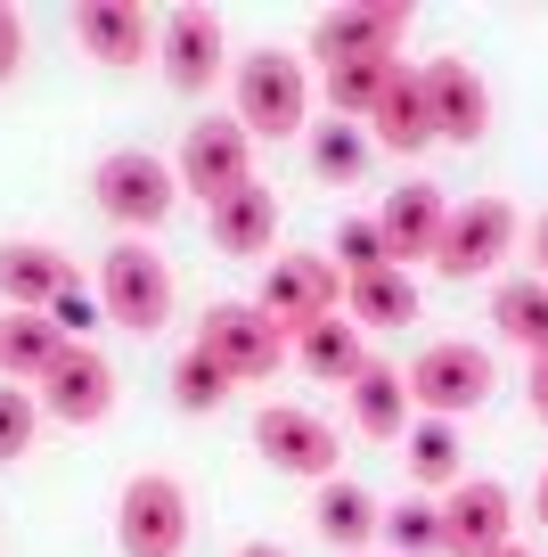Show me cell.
Returning a JSON list of instances; mask_svg holds the SVG:
<instances>
[{"instance_id":"9c48e42d","label":"cell","mask_w":548,"mask_h":557,"mask_svg":"<svg viewBox=\"0 0 548 557\" xmlns=\"http://www.w3.org/2000/svg\"><path fill=\"white\" fill-rule=\"evenodd\" d=\"M515 238H524V222H515L508 197H466V206L443 222L434 271L443 278H483V271H499V262L515 255Z\"/></svg>"},{"instance_id":"8fae6325","label":"cell","mask_w":548,"mask_h":557,"mask_svg":"<svg viewBox=\"0 0 548 557\" xmlns=\"http://www.w3.org/2000/svg\"><path fill=\"white\" fill-rule=\"evenodd\" d=\"M401 34H410V9L369 0V9H327L311 25V50H320V66H394Z\"/></svg>"},{"instance_id":"cb8c5ba5","label":"cell","mask_w":548,"mask_h":557,"mask_svg":"<svg viewBox=\"0 0 548 557\" xmlns=\"http://www.w3.org/2000/svg\"><path fill=\"white\" fill-rule=\"evenodd\" d=\"M66 352V329H58L50 312H0V377L17 385V377H34L41 385V369Z\"/></svg>"},{"instance_id":"30bf717a","label":"cell","mask_w":548,"mask_h":557,"mask_svg":"<svg viewBox=\"0 0 548 557\" xmlns=\"http://www.w3.org/2000/svg\"><path fill=\"white\" fill-rule=\"evenodd\" d=\"M434 517H443V557H491V549H508V533H515V500L491 475H459V484L434 500Z\"/></svg>"},{"instance_id":"e0dca14e","label":"cell","mask_w":548,"mask_h":557,"mask_svg":"<svg viewBox=\"0 0 548 557\" xmlns=\"http://www.w3.org/2000/svg\"><path fill=\"white\" fill-rule=\"evenodd\" d=\"M74 41L99 66H139V58H155V17L132 9V0H83L74 9Z\"/></svg>"},{"instance_id":"d590c367","label":"cell","mask_w":548,"mask_h":557,"mask_svg":"<svg viewBox=\"0 0 548 557\" xmlns=\"http://www.w3.org/2000/svg\"><path fill=\"white\" fill-rule=\"evenodd\" d=\"M50 320H58V329H66V320H74V329H83V320H90V304H83V287H66V296H58V304H50Z\"/></svg>"},{"instance_id":"d6986e66","label":"cell","mask_w":548,"mask_h":557,"mask_svg":"<svg viewBox=\"0 0 548 557\" xmlns=\"http://www.w3.org/2000/svg\"><path fill=\"white\" fill-rule=\"evenodd\" d=\"M369 132L394 148V157H418V148H434V123H426V90H418V66H394L377 90V107H369Z\"/></svg>"},{"instance_id":"4dcf8cb0","label":"cell","mask_w":548,"mask_h":557,"mask_svg":"<svg viewBox=\"0 0 548 557\" xmlns=\"http://www.w3.org/2000/svg\"><path fill=\"white\" fill-rule=\"evenodd\" d=\"M401 66V58H394ZM394 66H327V107H336V123H352V115H369L377 107V90H385V74Z\"/></svg>"},{"instance_id":"8d00e7d4","label":"cell","mask_w":548,"mask_h":557,"mask_svg":"<svg viewBox=\"0 0 548 557\" xmlns=\"http://www.w3.org/2000/svg\"><path fill=\"white\" fill-rule=\"evenodd\" d=\"M532 271L548 278V213H540V222H532Z\"/></svg>"},{"instance_id":"f1b7e54d","label":"cell","mask_w":548,"mask_h":557,"mask_svg":"<svg viewBox=\"0 0 548 557\" xmlns=\"http://www.w3.org/2000/svg\"><path fill=\"white\" fill-rule=\"evenodd\" d=\"M377 533L394 541L401 557H443V517H434V500H401V508H385Z\"/></svg>"},{"instance_id":"484cf974","label":"cell","mask_w":548,"mask_h":557,"mask_svg":"<svg viewBox=\"0 0 548 557\" xmlns=\"http://www.w3.org/2000/svg\"><path fill=\"white\" fill-rule=\"evenodd\" d=\"M491 329L524 352H548V278H508L491 296Z\"/></svg>"},{"instance_id":"7c38bea8","label":"cell","mask_w":548,"mask_h":557,"mask_svg":"<svg viewBox=\"0 0 548 557\" xmlns=\"http://www.w3.org/2000/svg\"><path fill=\"white\" fill-rule=\"evenodd\" d=\"M197 352H213V361H222L238 385H254V377H278L287 336H278L254 304H213V312L197 320Z\"/></svg>"},{"instance_id":"f546056e","label":"cell","mask_w":548,"mask_h":557,"mask_svg":"<svg viewBox=\"0 0 548 557\" xmlns=\"http://www.w3.org/2000/svg\"><path fill=\"white\" fill-rule=\"evenodd\" d=\"M311 164H320V181H360L369 173V139L352 123H327V132H311Z\"/></svg>"},{"instance_id":"ba28073f","label":"cell","mask_w":548,"mask_h":557,"mask_svg":"<svg viewBox=\"0 0 548 557\" xmlns=\"http://www.w3.org/2000/svg\"><path fill=\"white\" fill-rule=\"evenodd\" d=\"M254 312L271 320L278 336H303L311 320L344 312V271L327 255H278L271 278H262V296H254Z\"/></svg>"},{"instance_id":"52a82bcc","label":"cell","mask_w":548,"mask_h":557,"mask_svg":"<svg viewBox=\"0 0 548 557\" xmlns=\"http://www.w3.org/2000/svg\"><path fill=\"white\" fill-rule=\"evenodd\" d=\"M254 451L271 475H303V484H327L344 459L336 426H327L320 410H303V401H271V410L254 418Z\"/></svg>"},{"instance_id":"836d02e7","label":"cell","mask_w":548,"mask_h":557,"mask_svg":"<svg viewBox=\"0 0 548 557\" xmlns=\"http://www.w3.org/2000/svg\"><path fill=\"white\" fill-rule=\"evenodd\" d=\"M25 66V25H17V9H0V83Z\"/></svg>"},{"instance_id":"7a4b0ae2","label":"cell","mask_w":548,"mask_h":557,"mask_svg":"<svg viewBox=\"0 0 548 557\" xmlns=\"http://www.w3.org/2000/svg\"><path fill=\"white\" fill-rule=\"evenodd\" d=\"M311 115V74L287 50H254L238 66V123L246 139H295Z\"/></svg>"},{"instance_id":"9a60e30c","label":"cell","mask_w":548,"mask_h":557,"mask_svg":"<svg viewBox=\"0 0 548 557\" xmlns=\"http://www.w3.org/2000/svg\"><path fill=\"white\" fill-rule=\"evenodd\" d=\"M418 90H426L434 139H459V148H475V139L491 132V90H483V74L466 66V58H434V66H418Z\"/></svg>"},{"instance_id":"ab89813d","label":"cell","mask_w":548,"mask_h":557,"mask_svg":"<svg viewBox=\"0 0 548 557\" xmlns=\"http://www.w3.org/2000/svg\"><path fill=\"white\" fill-rule=\"evenodd\" d=\"M491 557H532V549H515V541H508V549H491Z\"/></svg>"},{"instance_id":"e575fe53","label":"cell","mask_w":548,"mask_h":557,"mask_svg":"<svg viewBox=\"0 0 548 557\" xmlns=\"http://www.w3.org/2000/svg\"><path fill=\"white\" fill-rule=\"evenodd\" d=\"M524 394H532V418L548 426V352H532V377H524Z\"/></svg>"},{"instance_id":"603a6c76","label":"cell","mask_w":548,"mask_h":557,"mask_svg":"<svg viewBox=\"0 0 548 557\" xmlns=\"http://www.w3.org/2000/svg\"><path fill=\"white\" fill-rule=\"evenodd\" d=\"M295 361H303L320 385H352L360 369H369V345H360V329L344 312H327V320H311V329L295 336Z\"/></svg>"},{"instance_id":"4fadbf2b","label":"cell","mask_w":548,"mask_h":557,"mask_svg":"<svg viewBox=\"0 0 548 557\" xmlns=\"http://www.w3.org/2000/svg\"><path fill=\"white\" fill-rule=\"evenodd\" d=\"M34 401H41L50 418H66V426H99V418L115 410V361H107L99 345H83V336H74V345L41 369Z\"/></svg>"},{"instance_id":"1f68e13d","label":"cell","mask_w":548,"mask_h":557,"mask_svg":"<svg viewBox=\"0 0 548 557\" xmlns=\"http://www.w3.org/2000/svg\"><path fill=\"white\" fill-rule=\"evenodd\" d=\"M34 426H41V401L25 385H0V468L34 451Z\"/></svg>"},{"instance_id":"8992f818","label":"cell","mask_w":548,"mask_h":557,"mask_svg":"<svg viewBox=\"0 0 548 557\" xmlns=\"http://www.w3.org/2000/svg\"><path fill=\"white\" fill-rule=\"evenodd\" d=\"M115 549L123 557H180L189 549V492L172 475H132L115 500Z\"/></svg>"},{"instance_id":"2e32d148","label":"cell","mask_w":548,"mask_h":557,"mask_svg":"<svg viewBox=\"0 0 548 557\" xmlns=\"http://www.w3.org/2000/svg\"><path fill=\"white\" fill-rule=\"evenodd\" d=\"M443 222H450L443 197H434L426 181H401V189L385 197V213H377L385 262H394V271H410V262H434V246H443Z\"/></svg>"},{"instance_id":"ac0fdd59","label":"cell","mask_w":548,"mask_h":557,"mask_svg":"<svg viewBox=\"0 0 548 557\" xmlns=\"http://www.w3.org/2000/svg\"><path fill=\"white\" fill-rule=\"evenodd\" d=\"M66 287H74V271H66L58 246H41V238L0 246V304H9V312H50Z\"/></svg>"},{"instance_id":"7402d4cb","label":"cell","mask_w":548,"mask_h":557,"mask_svg":"<svg viewBox=\"0 0 548 557\" xmlns=\"http://www.w3.org/2000/svg\"><path fill=\"white\" fill-rule=\"evenodd\" d=\"M311 524H320V541H327V549H369V541H377V524H385V508L369 500L360 484L327 475V484H320V500H311Z\"/></svg>"},{"instance_id":"d6a6232c","label":"cell","mask_w":548,"mask_h":557,"mask_svg":"<svg viewBox=\"0 0 548 557\" xmlns=\"http://www.w3.org/2000/svg\"><path fill=\"white\" fill-rule=\"evenodd\" d=\"M327 262H336L344 278L385 271V238H377V222H344V230H336V255H327Z\"/></svg>"},{"instance_id":"5b68a950","label":"cell","mask_w":548,"mask_h":557,"mask_svg":"<svg viewBox=\"0 0 548 557\" xmlns=\"http://www.w3.org/2000/svg\"><path fill=\"white\" fill-rule=\"evenodd\" d=\"M172 181H180L189 197H205V213L222 206V197H238L246 181H254V139H246V123H238V115H205V123H189Z\"/></svg>"},{"instance_id":"d4e9b609","label":"cell","mask_w":548,"mask_h":557,"mask_svg":"<svg viewBox=\"0 0 548 557\" xmlns=\"http://www.w3.org/2000/svg\"><path fill=\"white\" fill-rule=\"evenodd\" d=\"M271 238H278V197L262 189V181H246L238 197L213 206V246H222V255H262Z\"/></svg>"},{"instance_id":"3957f363","label":"cell","mask_w":548,"mask_h":557,"mask_svg":"<svg viewBox=\"0 0 548 557\" xmlns=\"http://www.w3.org/2000/svg\"><path fill=\"white\" fill-rule=\"evenodd\" d=\"M99 312L115 320V329H132V336H155L172 320V271H164V255L155 246H107V262H99Z\"/></svg>"},{"instance_id":"ffe728a7","label":"cell","mask_w":548,"mask_h":557,"mask_svg":"<svg viewBox=\"0 0 548 557\" xmlns=\"http://www.w3.org/2000/svg\"><path fill=\"white\" fill-rule=\"evenodd\" d=\"M344 401H352V426H360V435H377V443L410 435V385H401V369L369 361L352 385H344Z\"/></svg>"},{"instance_id":"6da1fadb","label":"cell","mask_w":548,"mask_h":557,"mask_svg":"<svg viewBox=\"0 0 548 557\" xmlns=\"http://www.w3.org/2000/svg\"><path fill=\"white\" fill-rule=\"evenodd\" d=\"M401 385H410V401H418L426 418H466V410H483V401H491L499 369H491V352H483V345L443 336V345H426L410 369H401Z\"/></svg>"},{"instance_id":"44dd1931","label":"cell","mask_w":548,"mask_h":557,"mask_svg":"<svg viewBox=\"0 0 548 557\" xmlns=\"http://www.w3.org/2000/svg\"><path fill=\"white\" fill-rule=\"evenodd\" d=\"M344 320L352 329H410L418 320V287H410V271H360V278H344Z\"/></svg>"},{"instance_id":"5bb4252c","label":"cell","mask_w":548,"mask_h":557,"mask_svg":"<svg viewBox=\"0 0 548 557\" xmlns=\"http://www.w3.org/2000/svg\"><path fill=\"white\" fill-rule=\"evenodd\" d=\"M222 17L213 9H172L164 25H155V66H164V83L180 90V99H205L213 83H222Z\"/></svg>"},{"instance_id":"83f0119b","label":"cell","mask_w":548,"mask_h":557,"mask_svg":"<svg viewBox=\"0 0 548 557\" xmlns=\"http://www.w3.org/2000/svg\"><path fill=\"white\" fill-rule=\"evenodd\" d=\"M238 394V377H229L222 361H213V352H180V361H172V401H180V410H222V401Z\"/></svg>"},{"instance_id":"277c9868","label":"cell","mask_w":548,"mask_h":557,"mask_svg":"<svg viewBox=\"0 0 548 557\" xmlns=\"http://www.w3.org/2000/svg\"><path fill=\"white\" fill-rule=\"evenodd\" d=\"M90 197H99L107 222L123 230H155L172 213V197H180V181H172L164 157H148V148H115V157L90 164Z\"/></svg>"},{"instance_id":"4316f807","label":"cell","mask_w":548,"mask_h":557,"mask_svg":"<svg viewBox=\"0 0 548 557\" xmlns=\"http://www.w3.org/2000/svg\"><path fill=\"white\" fill-rule=\"evenodd\" d=\"M401 443H410V475H418L426 492L459 484V468H466V459H459V435H450V418H426V426H410Z\"/></svg>"},{"instance_id":"74e56055","label":"cell","mask_w":548,"mask_h":557,"mask_svg":"<svg viewBox=\"0 0 548 557\" xmlns=\"http://www.w3.org/2000/svg\"><path fill=\"white\" fill-rule=\"evenodd\" d=\"M238 557H287V549H271V541H246V549Z\"/></svg>"},{"instance_id":"f35d334b","label":"cell","mask_w":548,"mask_h":557,"mask_svg":"<svg viewBox=\"0 0 548 557\" xmlns=\"http://www.w3.org/2000/svg\"><path fill=\"white\" fill-rule=\"evenodd\" d=\"M532 517H540V524H548V475H540V492H532Z\"/></svg>"}]
</instances>
